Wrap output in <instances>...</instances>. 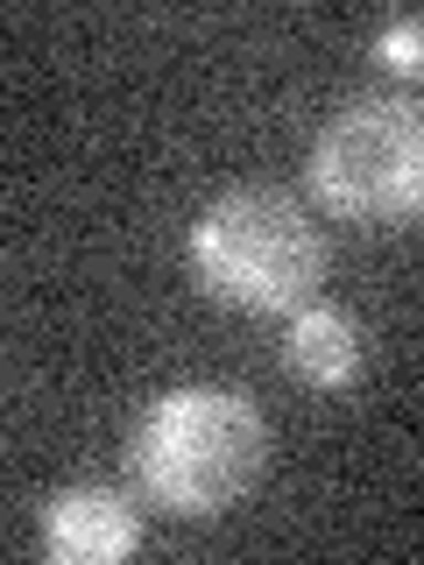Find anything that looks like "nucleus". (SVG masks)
Returning a JSON list of instances; mask_svg holds the SVG:
<instances>
[{
  "mask_svg": "<svg viewBox=\"0 0 424 565\" xmlns=\"http://www.w3.org/2000/svg\"><path fill=\"white\" fill-rule=\"evenodd\" d=\"M269 417L226 382L163 388L128 431V481L163 516H220L262 481Z\"/></svg>",
  "mask_w": 424,
  "mask_h": 565,
  "instance_id": "obj_1",
  "label": "nucleus"
},
{
  "mask_svg": "<svg viewBox=\"0 0 424 565\" xmlns=\"http://www.w3.org/2000/svg\"><path fill=\"white\" fill-rule=\"evenodd\" d=\"M191 276L241 311H305L326 276V241L283 191H226L191 226Z\"/></svg>",
  "mask_w": 424,
  "mask_h": 565,
  "instance_id": "obj_2",
  "label": "nucleus"
},
{
  "mask_svg": "<svg viewBox=\"0 0 424 565\" xmlns=\"http://www.w3.org/2000/svg\"><path fill=\"white\" fill-rule=\"evenodd\" d=\"M311 191L326 212L361 226H403L424 212V99L361 93L318 128Z\"/></svg>",
  "mask_w": 424,
  "mask_h": 565,
  "instance_id": "obj_3",
  "label": "nucleus"
},
{
  "mask_svg": "<svg viewBox=\"0 0 424 565\" xmlns=\"http://www.w3.org/2000/svg\"><path fill=\"white\" fill-rule=\"evenodd\" d=\"M135 552V502L120 488H64L43 502L50 565H114Z\"/></svg>",
  "mask_w": 424,
  "mask_h": 565,
  "instance_id": "obj_4",
  "label": "nucleus"
},
{
  "mask_svg": "<svg viewBox=\"0 0 424 565\" xmlns=\"http://www.w3.org/2000/svg\"><path fill=\"white\" fill-rule=\"evenodd\" d=\"M283 361L311 388H347L361 375V326L332 305H305L290 318V332H283Z\"/></svg>",
  "mask_w": 424,
  "mask_h": 565,
  "instance_id": "obj_5",
  "label": "nucleus"
},
{
  "mask_svg": "<svg viewBox=\"0 0 424 565\" xmlns=\"http://www.w3.org/2000/svg\"><path fill=\"white\" fill-rule=\"evenodd\" d=\"M375 57L389 71H424V14H389L375 29Z\"/></svg>",
  "mask_w": 424,
  "mask_h": 565,
  "instance_id": "obj_6",
  "label": "nucleus"
}]
</instances>
